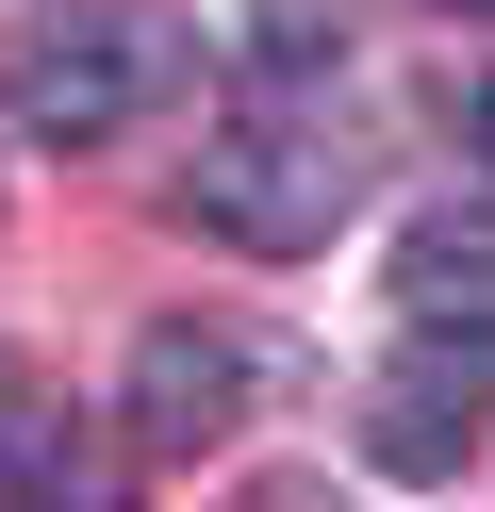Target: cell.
Here are the masks:
<instances>
[{
	"mask_svg": "<svg viewBox=\"0 0 495 512\" xmlns=\"http://www.w3.org/2000/svg\"><path fill=\"white\" fill-rule=\"evenodd\" d=\"M231 512H347V496H330V479H248Z\"/></svg>",
	"mask_w": 495,
	"mask_h": 512,
	"instance_id": "9c48e42d",
	"label": "cell"
},
{
	"mask_svg": "<svg viewBox=\"0 0 495 512\" xmlns=\"http://www.w3.org/2000/svg\"><path fill=\"white\" fill-rule=\"evenodd\" d=\"M182 83V34L149 0H50V17H0V116L50 149H99Z\"/></svg>",
	"mask_w": 495,
	"mask_h": 512,
	"instance_id": "6da1fadb",
	"label": "cell"
},
{
	"mask_svg": "<svg viewBox=\"0 0 495 512\" xmlns=\"http://www.w3.org/2000/svg\"><path fill=\"white\" fill-rule=\"evenodd\" d=\"M479 149H495V83H479Z\"/></svg>",
	"mask_w": 495,
	"mask_h": 512,
	"instance_id": "30bf717a",
	"label": "cell"
},
{
	"mask_svg": "<svg viewBox=\"0 0 495 512\" xmlns=\"http://www.w3.org/2000/svg\"><path fill=\"white\" fill-rule=\"evenodd\" d=\"M396 314H413V331L495 314V215H413V232H396Z\"/></svg>",
	"mask_w": 495,
	"mask_h": 512,
	"instance_id": "8992f818",
	"label": "cell"
},
{
	"mask_svg": "<svg viewBox=\"0 0 495 512\" xmlns=\"http://www.w3.org/2000/svg\"><path fill=\"white\" fill-rule=\"evenodd\" d=\"M0 512H132V446L83 413H33V446L0 463Z\"/></svg>",
	"mask_w": 495,
	"mask_h": 512,
	"instance_id": "5b68a950",
	"label": "cell"
},
{
	"mask_svg": "<svg viewBox=\"0 0 495 512\" xmlns=\"http://www.w3.org/2000/svg\"><path fill=\"white\" fill-rule=\"evenodd\" d=\"M347 199H363V149L330 133V116H297V100L215 116L198 166H182V215H198V232H231V248H264V265L330 248V232H347Z\"/></svg>",
	"mask_w": 495,
	"mask_h": 512,
	"instance_id": "7a4b0ae2",
	"label": "cell"
},
{
	"mask_svg": "<svg viewBox=\"0 0 495 512\" xmlns=\"http://www.w3.org/2000/svg\"><path fill=\"white\" fill-rule=\"evenodd\" d=\"M33 413H50V380H33L17 347H0V463H17V446H33Z\"/></svg>",
	"mask_w": 495,
	"mask_h": 512,
	"instance_id": "ba28073f",
	"label": "cell"
},
{
	"mask_svg": "<svg viewBox=\"0 0 495 512\" xmlns=\"http://www.w3.org/2000/svg\"><path fill=\"white\" fill-rule=\"evenodd\" d=\"M479 430H495V314L396 331V364L363 380V463H380V479H462Z\"/></svg>",
	"mask_w": 495,
	"mask_h": 512,
	"instance_id": "3957f363",
	"label": "cell"
},
{
	"mask_svg": "<svg viewBox=\"0 0 495 512\" xmlns=\"http://www.w3.org/2000/svg\"><path fill=\"white\" fill-rule=\"evenodd\" d=\"M248 67H264V83L347 67V0H248Z\"/></svg>",
	"mask_w": 495,
	"mask_h": 512,
	"instance_id": "52a82bcc",
	"label": "cell"
},
{
	"mask_svg": "<svg viewBox=\"0 0 495 512\" xmlns=\"http://www.w3.org/2000/svg\"><path fill=\"white\" fill-rule=\"evenodd\" d=\"M248 331H215V314H149V331H132V463H198V446H231V430H248Z\"/></svg>",
	"mask_w": 495,
	"mask_h": 512,
	"instance_id": "277c9868",
	"label": "cell"
},
{
	"mask_svg": "<svg viewBox=\"0 0 495 512\" xmlns=\"http://www.w3.org/2000/svg\"><path fill=\"white\" fill-rule=\"evenodd\" d=\"M446 17H495V0H446Z\"/></svg>",
	"mask_w": 495,
	"mask_h": 512,
	"instance_id": "8fae6325",
	"label": "cell"
}]
</instances>
